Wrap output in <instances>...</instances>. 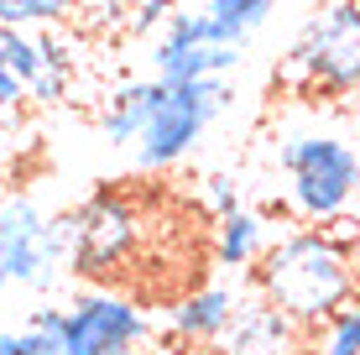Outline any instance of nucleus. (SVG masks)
Returning a JSON list of instances; mask_svg holds the SVG:
<instances>
[{"label":"nucleus","mask_w":360,"mask_h":355,"mask_svg":"<svg viewBox=\"0 0 360 355\" xmlns=\"http://www.w3.org/2000/svg\"><path fill=\"white\" fill-rule=\"evenodd\" d=\"M355 131H360V110H355Z\"/></svg>","instance_id":"obj_27"},{"label":"nucleus","mask_w":360,"mask_h":355,"mask_svg":"<svg viewBox=\"0 0 360 355\" xmlns=\"http://www.w3.org/2000/svg\"><path fill=\"white\" fill-rule=\"evenodd\" d=\"M11 162V141H6V131H0V167Z\"/></svg>","instance_id":"obj_24"},{"label":"nucleus","mask_w":360,"mask_h":355,"mask_svg":"<svg viewBox=\"0 0 360 355\" xmlns=\"http://www.w3.org/2000/svg\"><path fill=\"white\" fill-rule=\"evenodd\" d=\"M209 16H214V27L225 32V42H240L251 37L256 27H266V16L277 11V0H209Z\"/></svg>","instance_id":"obj_14"},{"label":"nucleus","mask_w":360,"mask_h":355,"mask_svg":"<svg viewBox=\"0 0 360 355\" xmlns=\"http://www.w3.org/2000/svg\"><path fill=\"white\" fill-rule=\"evenodd\" d=\"M235 292L230 288H198L188 298L172 309V329H178L183 340H193V345H219V335L230 329L235 319Z\"/></svg>","instance_id":"obj_11"},{"label":"nucleus","mask_w":360,"mask_h":355,"mask_svg":"<svg viewBox=\"0 0 360 355\" xmlns=\"http://www.w3.org/2000/svg\"><path fill=\"white\" fill-rule=\"evenodd\" d=\"M79 11V0H0V21L6 27H58L63 16H73Z\"/></svg>","instance_id":"obj_15"},{"label":"nucleus","mask_w":360,"mask_h":355,"mask_svg":"<svg viewBox=\"0 0 360 355\" xmlns=\"http://www.w3.org/2000/svg\"><path fill=\"white\" fill-rule=\"evenodd\" d=\"M105 355H136V345H120V350H105Z\"/></svg>","instance_id":"obj_25"},{"label":"nucleus","mask_w":360,"mask_h":355,"mask_svg":"<svg viewBox=\"0 0 360 355\" xmlns=\"http://www.w3.org/2000/svg\"><path fill=\"white\" fill-rule=\"evenodd\" d=\"M251 288L303 329H324L334 314L360 292V251L334 240L324 225L288 230L256 256Z\"/></svg>","instance_id":"obj_1"},{"label":"nucleus","mask_w":360,"mask_h":355,"mask_svg":"<svg viewBox=\"0 0 360 355\" xmlns=\"http://www.w3.org/2000/svg\"><path fill=\"white\" fill-rule=\"evenodd\" d=\"M42 235H47V214L37 209L32 193H0V262H6L11 283H27V288L58 283L63 262H53Z\"/></svg>","instance_id":"obj_7"},{"label":"nucleus","mask_w":360,"mask_h":355,"mask_svg":"<svg viewBox=\"0 0 360 355\" xmlns=\"http://www.w3.org/2000/svg\"><path fill=\"white\" fill-rule=\"evenodd\" d=\"M167 16H172V0H141V6L131 11V32H152V27H162Z\"/></svg>","instance_id":"obj_19"},{"label":"nucleus","mask_w":360,"mask_h":355,"mask_svg":"<svg viewBox=\"0 0 360 355\" xmlns=\"http://www.w3.org/2000/svg\"><path fill=\"white\" fill-rule=\"evenodd\" d=\"M73 272L79 277H110L120 262H131L136 240H141V209L115 188H99L94 199H84L73 209Z\"/></svg>","instance_id":"obj_5"},{"label":"nucleus","mask_w":360,"mask_h":355,"mask_svg":"<svg viewBox=\"0 0 360 355\" xmlns=\"http://www.w3.org/2000/svg\"><path fill=\"white\" fill-rule=\"evenodd\" d=\"M308 335L314 329H303L292 314L251 292L235 303V319L219 335V355H308Z\"/></svg>","instance_id":"obj_8"},{"label":"nucleus","mask_w":360,"mask_h":355,"mask_svg":"<svg viewBox=\"0 0 360 355\" xmlns=\"http://www.w3.org/2000/svg\"><path fill=\"white\" fill-rule=\"evenodd\" d=\"M152 335L146 314L120 292H84L63 309V355H105L120 345H141Z\"/></svg>","instance_id":"obj_6"},{"label":"nucleus","mask_w":360,"mask_h":355,"mask_svg":"<svg viewBox=\"0 0 360 355\" xmlns=\"http://www.w3.org/2000/svg\"><path fill=\"white\" fill-rule=\"evenodd\" d=\"M0 63H6L11 73H16L21 84H32L47 73V58H42V37H32L27 27H6L0 21Z\"/></svg>","instance_id":"obj_13"},{"label":"nucleus","mask_w":360,"mask_h":355,"mask_svg":"<svg viewBox=\"0 0 360 355\" xmlns=\"http://www.w3.org/2000/svg\"><path fill=\"white\" fill-rule=\"evenodd\" d=\"M27 94H32V89H27V84H21L6 63H0V115H16V110L27 105Z\"/></svg>","instance_id":"obj_18"},{"label":"nucleus","mask_w":360,"mask_h":355,"mask_svg":"<svg viewBox=\"0 0 360 355\" xmlns=\"http://www.w3.org/2000/svg\"><path fill=\"white\" fill-rule=\"evenodd\" d=\"M152 58H157V79H162V84H188V79H209V73L240 68V47L193 37V27H188L183 11L167 16V32H162V42H157Z\"/></svg>","instance_id":"obj_9"},{"label":"nucleus","mask_w":360,"mask_h":355,"mask_svg":"<svg viewBox=\"0 0 360 355\" xmlns=\"http://www.w3.org/2000/svg\"><path fill=\"white\" fill-rule=\"evenodd\" d=\"M21 355H63V340L47 329H21Z\"/></svg>","instance_id":"obj_21"},{"label":"nucleus","mask_w":360,"mask_h":355,"mask_svg":"<svg viewBox=\"0 0 360 355\" xmlns=\"http://www.w3.org/2000/svg\"><path fill=\"white\" fill-rule=\"evenodd\" d=\"M266 251V225L262 214L251 209H235L219 219V235H214V266L225 272H240V266H256V256Z\"/></svg>","instance_id":"obj_12"},{"label":"nucleus","mask_w":360,"mask_h":355,"mask_svg":"<svg viewBox=\"0 0 360 355\" xmlns=\"http://www.w3.org/2000/svg\"><path fill=\"white\" fill-rule=\"evenodd\" d=\"M319 355H360V292L345 303L340 314L324 324V340H319Z\"/></svg>","instance_id":"obj_16"},{"label":"nucleus","mask_w":360,"mask_h":355,"mask_svg":"<svg viewBox=\"0 0 360 355\" xmlns=\"http://www.w3.org/2000/svg\"><path fill=\"white\" fill-rule=\"evenodd\" d=\"M167 84L162 79H141V84H126V89L110 94L105 115H99V131H105L110 146H136V136L146 131V120H152V110L162 105Z\"/></svg>","instance_id":"obj_10"},{"label":"nucleus","mask_w":360,"mask_h":355,"mask_svg":"<svg viewBox=\"0 0 360 355\" xmlns=\"http://www.w3.org/2000/svg\"><path fill=\"white\" fill-rule=\"evenodd\" d=\"M235 105V89L225 73H209V79H188V84H167L162 105L152 110L146 131L136 136V162L146 173H162V167L183 162L198 146L209 126Z\"/></svg>","instance_id":"obj_4"},{"label":"nucleus","mask_w":360,"mask_h":355,"mask_svg":"<svg viewBox=\"0 0 360 355\" xmlns=\"http://www.w3.org/2000/svg\"><path fill=\"white\" fill-rule=\"evenodd\" d=\"M0 355H21V335H11V329H6V335H0Z\"/></svg>","instance_id":"obj_23"},{"label":"nucleus","mask_w":360,"mask_h":355,"mask_svg":"<svg viewBox=\"0 0 360 355\" xmlns=\"http://www.w3.org/2000/svg\"><path fill=\"white\" fill-rule=\"evenodd\" d=\"M68 94V73H58V68H47L42 79L32 84V100H42V105H58Z\"/></svg>","instance_id":"obj_20"},{"label":"nucleus","mask_w":360,"mask_h":355,"mask_svg":"<svg viewBox=\"0 0 360 355\" xmlns=\"http://www.w3.org/2000/svg\"><path fill=\"white\" fill-rule=\"evenodd\" d=\"M11 283V272H6V262H0V288H6Z\"/></svg>","instance_id":"obj_26"},{"label":"nucleus","mask_w":360,"mask_h":355,"mask_svg":"<svg viewBox=\"0 0 360 355\" xmlns=\"http://www.w3.org/2000/svg\"><path fill=\"white\" fill-rule=\"evenodd\" d=\"M27 329H47V335H63V309H58V303H42V309H32Z\"/></svg>","instance_id":"obj_22"},{"label":"nucleus","mask_w":360,"mask_h":355,"mask_svg":"<svg viewBox=\"0 0 360 355\" xmlns=\"http://www.w3.org/2000/svg\"><path fill=\"white\" fill-rule=\"evenodd\" d=\"M282 89L303 100H345L360 94V0H329L303 27L292 53L277 68Z\"/></svg>","instance_id":"obj_3"},{"label":"nucleus","mask_w":360,"mask_h":355,"mask_svg":"<svg viewBox=\"0 0 360 355\" xmlns=\"http://www.w3.org/2000/svg\"><path fill=\"white\" fill-rule=\"evenodd\" d=\"M204 199H209V209H214L219 219L240 209V193H235V183H230L225 173H209V178H204Z\"/></svg>","instance_id":"obj_17"},{"label":"nucleus","mask_w":360,"mask_h":355,"mask_svg":"<svg viewBox=\"0 0 360 355\" xmlns=\"http://www.w3.org/2000/svg\"><path fill=\"white\" fill-rule=\"evenodd\" d=\"M277 162L288 173V209L308 225L350 214L360 199V152L334 126H303L288 131L277 146Z\"/></svg>","instance_id":"obj_2"}]
</instances>
